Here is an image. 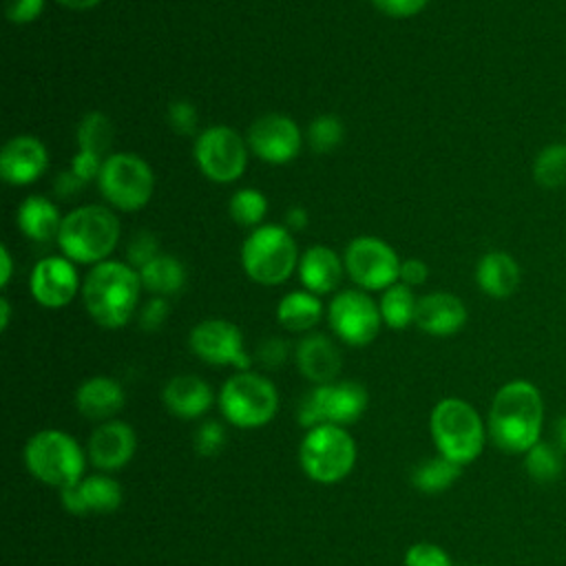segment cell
<instances>
[{
  "label": "cell",
  "instance_id": "6da1fadb",
  "mask_svg": "<svg viewBox=\"0 0 566 566\" xmlns=\"http://www.w3.org/2000/svg\"><path fill=\"white\" fill-rule=\"evenodd\" d=\"M544 402L528 380H511L497 389L489 411V436L506 453H526L539 442Z\"/></svg>",
  "mask_w": 566,
  "mask_h": 566
},
{
  "label": "cell",
  "instance_id": "7a4b0ae2",
  "mask_svg": "<svg viewBox=\"0 0 566 566\" xmlns=\"http://www.w3.org/2000/svg\"><path fill=\"white\" fill-rule=\"evenodd\" d=\"M139 272L130 265L102 261L88 272L82 285V301L97 325L117 329L130 321L139 301Z\"/></svg>",
  "mask_w": 566,
  "mask_h": 566
},
{
  "label": "cell",
  "instance_id": "3957f363",
  "mask_svg": "<svg viewBox=\"0 0 566 566\" xmlns=\"http://www.w3.org/2000/svg\"><path fill=\"white\" fill-rule=\"evenodd\" d=\"M119 221L106 206H82L62 219L57 243L75 263H102L115 250Z\"/></svg>",
  "mask_w": 566,
  "mask_h": 566
},
{
  "label": "cell",
  "instance_id": "277c9868",
  "mask_svg": "<svg viewBox=\"0 0 566 566\" xmlns=\"http://www.w3.org/2000/svg\"><path fill=\"white\" fill-rule=\"evenodd\" d=\"M431 438L440 455L460 467L473 462L484 449V424L480 413L460 398H444L431 411Z\"/></svg>",
  "mask_w": 566,
  "mask_h": 566
},
{
  "label": "cell",
  "instance_id": "5b68a950",
  "mask_svg": "<svg viewBox=\"0 0 566 566\" xmlns=\"http://www.w3.org/2000/svg\"><path fill=\"white\" fill-rule=\"evenodd\" d=\"M24 462L33 478L49 486L69 489L84 478L86 458L73 436L44 429L29 438L24 447Z\"/></svg>",
  "mask_w": 566,
  "mask_h": 566
},
{
  "label": "cell",
  "instance_id": "8992f818",
  "mask_svg": "<svg viewBox=\"0 0 566 566\" xmlns=\"http://www.w3.org/2000/svg\"><path fill=\"white\" fill-rule=\"evenodd\" d=\"M298 460L310 480L334 484L354 469L356 442L349 431L338 424H318L305 433Z\"/></svg>",
  "mask_w": 566,
  "mask_h": 566
},
{
  "label": "cell",
  "instance_id": "52a82bcc",
  "mask_svg": "<svg viewBox=\"0 0 566 566\" xmlns=\"http://www.w3.org/2000/svg\"><path fill=\"white\" fill-rule=\"evenodd\" d=\"M296 243L283 226H259L241 245L245 274L261 285H279L296 268Z\"/></svg>",
  "mask_w": 566,
  "mask_h": 566
},
{
  "label": "cell",
  "instance_id": "ba28073f",
  "mask_svg": "<svg viewBox=\"0 0 566 566\" xmlns=\"http://www.w3.org/2000/svg\"><path fill=\"white\" fill-rule=\"evenodd\" d=\"M219 407L230 424L239 429H256L274 418L279 394L265 376L239 371L223 382Z\"/></svg>",
  "mask_w": 566,
  "mask_h": 566
},
{
  "label": "cell",
  "instance_id": "9c48e42d",
  "mask_svg": "<svg viewBox=\"0 0 566 566\" xmlns=\"http://www.w3.org/2000/svg\"><path fill=\"white\" fill-rule=\"evenodd\" d=\"M102 197L117 210H142L153 197L155 177L150 166L133 153H115L104 159L97 177Z\"/></svg>",
  "mask_w": 566,
  "mask_h": 566
},
{
  "label": "cell",
  "instance_id": "30bf717a",
  "mask_svg": "<svg viewBox=\"0 0 566 566\" xmlns=\"http://www.w3.org/2000/svg\"><path fill=\"white\" fill-rule=\"evenodd\" d=\"M367 400V389L354 380L318 385L303 398L298 422L310 429L318 424H352L363 416Z\"/></svg>",
  "mask_w": 566,
  "mask_h": 566
},
{
  "label": "cell",
  "instance_id": "8fae6325",
  "mask_svg": "<svg viewBox=\"0 0 566 566\" xmlns=\"http://www.w3.org/2000/svg\"><path fill=\"white\" fill-rule=\"evenodd\" d=\"M195 159L208 179L217 184H230L245 170L248 146L234 128L212 126L197 135Z\"/></svg>",
  "mask_w": 566,
  "mask_h": 566
},
{
  "label": "cell",
  "instance_id": "7c38bea8",
  "mask_svg": "<svg viewBox=\"0 0 566 566\" xmlns=\"http://www.w3.org/2000/svg\"><path fill=\"white\" fill-rule=\"evenodd\" d=\"M345 270L363 290H387L400 279L396 250L378 237L354 239L343 256Z\"/></svg>",
  "mask_w": 566,
  "mask_h": 566
},
{
  "label": "cell",
  "instance_id": "4fadbf2b",
  "mask_svg": "<svg viewBox=\"0 0 566 566\" xmlns=\"http://www.w3.org/2000/svg\"><path fill=\"white\" fill-rule=\"evenodd\" d=\"M327 318L340 340L354 347L371 343L380 329V307L371 296L358 290H345L329 303Z\"/></svg>",
  "mask_w": 566,
  "mask_h": 566
},
{
  "label": "cell",
  "instance_id": "5bb4252c",
  "mask_svg": "<svg viewBox=\"0 0 566 566\" xmlns=\"http://www.w3.org/2000/svg\"><path fill=\"white\" fill-rule=\"evenodd\" d=\"M190 349L210 365H232L248 371L250 356L243 349V336L239 327L223 318L201 321L190 332Z\"/></svg>",
  "mask_w": 566,
  "mask_h": 566
},
{
  "label": "cell",
  "instance_id": "9a60e30c",
  "mask_svg": "<svg viewBox=\"0 0 566 566\" xmlns=\"http://www.w3.org/2000/svg\"><path fill=\"white\" fill-rule=\"evenodd\" d=\"M248 146L268 164H287L301 150V130L287 115L268 113L250 124Z\"/></svg>",
  "mask_w": 566,
  "mask_h": 566
},
{
  "label": "cell",
  "instance_id": "2e32d148",
  "mask_svg": "<svg viewBox=\"0 0 566 566\" xmlns=\"http://www.w3.org/2000/svg\"><path fill=\"white\" fill-rule=\"evenodd\" d=\"M77 272L66 256H46L35 263L29 287L33 298L44 307H64L77 292Z\"/></svg>",
  "mask_w": 566,
  "mask_h": 566
},
{
  "label": "cell",
  "instance_id": "e0dca14e",
  "mask_svg": "<svg viewBox=\"0 0 566 566\" xmlns=\"http://www.w3.org/2000/svg\"><path fill=\"white\" fill-rule=\"evenodd\" d=\"M46 164V148L33 135H18L9 139L0 153V175L13 186H24L40 179Z\"/></svg>",
  "mask_w": 566,
  "mask_h": 566
},
{
  "label": "cell",
  "instance_id": "ac0fdd59",
  "mask_svg": "<svg viewBox=\"0 0 566 566\" xmlns=\"http://www.w3.org/2000/svg\"><path fill=\"white\" fill-rule=\"evenodd\" d=\"M137 447L135 431L122 420H106L88 438V458L97 469L115 471L130 462Z\"/></svg>",
  "mask_w": 566,
  "mask_h": 566
},
{
  "label": "cell",
  "instance_id": "d6986e66",
  "mask_svg": "<svg viewBox=\"0 0 566 566\" xmlns=\"http://www.w3.org/2000/svg\"><path fill=\"white\" fill-rule=\"evenodd\" d=\"M122 504V486L106 475H88L62 489V506L73 515L113 513Z\"/></svg>",
  "mask_w": 566,
  "mask_h": 566
},
{
  "label": "cell",
  "instance_id": "ffe728a7",
  "mask_svg": "<svg viewBox=\"0 0 566 566\" xmlns=\"http://www.w3.org/2000/svg\"><path fill=\"white\" fill-rule=\"evenodd\" d=\"M413 323L431 336H451L464 327L467 307L449 292H433L418 298Z\"/></svg>",
  "mask_w": 566,
  "mask_h": 566
},
{
  "label": "cell",
  "instance_id": "44dd1931",
  "mask_svg": "<svg viewBox=\"0 0 566 566\" xmlns=\"http://www.w3.org/2000/svg\"><path fill=\"white\" fill-rule=\"evenodd\" d=\"M212 389L206 380L192 374L175 376L164 387V405L179 418H199L212 407Z\"/></svg>",
  "mask_w": 566,
  "mask_h": 566
},
{
  "label": "cell",
  "instance_id": "7402d4cb",
  "mask_svg": "<svg viewBox=\"0 0 566 566\" xmlns=\"http://www.w3.org/2000/svg\"><path fill=\"white\" fill-rule=\"evenodd\" d=\"M296 365L305 378L327 385L340 371V352L327 336L310 334L296 345Z\"/></svg>",
  "mask_w": 566,
  "mask_h": 566
},
{
  "label": "cell",
  "instance_id": "603a6c76",
  "mask_svg": "<svg viewBox=\"0 0 566 566\" xmlns=\"http://www.w3.org/2000/svg\"><path fill=\"white\" fill-rule=\"evenodd\" d=\"M124 389L108 376H95L77 387V411L88 420H108L124 407Z\"/></svg>",
  "mask_w": 566,
  "mask_h": 566
},
{
  "label": "cell",
  "instance_id": "cb8c5ba5",
  "mask_svg": "<svg viewBox=\"0 0 566 566\" xmlns=\"http://www.w3.org/2000/svg\"><path fill=\"white\" fill-rule=\"evenodd\" d=\"M345 263H340L338 254L327 245L310 248L298 261V279L312 294H329L343 276Z\"/></svg>",
  "mask_w": 566,
  "mask_h": 566
},
{
  "label": "cell",
  "instance_id": "d4e9b609",
  "mask_svg": "<svg viewBox=\"0 0 566 566\" xmlns=\"http://www.w3.org/2000/svg\"><path fill=\"white\" fill-rule=\"evenodd\" d=\"M475 279L484 294L506 298L520 285V268L506 252H486L478 263Z\"/></svg>",
  "mask_w": 566,
  "mask_h": 566
},
{
  "label": "cell",
  "instance_id": "484cf974",
  "mask_svg": "<svg viewBox=\"0 0 566 566\" xmlns=\"http://www.w3.org/2000/svg\"><path fill=\"white\" fill-rule=\"evenodd\" d=\"M18 226L33 241H49L57 237L62 219L57 208L42 195H29L18 208Z\"/></svg>",
  "mask_w": 566,
  "mask_h": 566
},
{
  "label": "cell",
  "instance_id": "4316f807",
  "mask_svg": "<svg viewBox=\"0 0 566 566\" xmlns=\"http://www.w3.org/2000/svg\"><path fill=\"white\" fill-rule=\"evenodd\" d=\"M323 305L312 292H290L276 305L279 323L290 332H305L314 327L321 318Z\"/></svg>",
  "mask_w": 566,
  "mask_h": 566
},
{
  "label": "cell",
  "instance_id": "83f0119b",
  "mask_svg": "<svg viewBox=\"0 0 566 566\" xmlns=\"http://www.w3.org/2000/svg\"><path fill=\"white\" fill-rule=\"evenodd\" d=\"M139 279L148 292L157 296H170L184 287L186 270L175 256L159 254L139 270Z\"/></svg>",
  "mask_w": 566,
  "mask_h": 566
},
{
  "label": "cell",
  "instance_id": "f1b7e54d",
  "mask_svg": "<svg viewBox=\"0 0 566 566\" xmlns=\"http://www.w3.org/2000/svg\"><path fill=\"white\" fill-rule=\"evenodd\" d=\"M460 473L462 467L458 462L438 453L436 458H429L413 469L411 482L422 493H440L449 489L460 478Z\"/></svg>",
  "mask_w": 566,
  "mask_h": 566
},
{
  "label": "cell",
  "instance_id": "f546056e",
  "mask_svg": "<svg viewBox=\"0 0 566 566\" xmlns=\"http://www.w3.org/2000/svg\"><path fill=\"white\" fill-rule=\"evenodd\" d=\"M416 296L413 292L409 290V285L405 283H394L391 287H387L382 292V298H380V316L382 321L394 327V329H402L407 327L409 323H413L416 318Z\"/></svg>",
  "mask_w": 566,
  "mask_h": 566
},
{
  "label": "cell",
  "instance_id": "4dcf8cb0",
  "mask_svg": "<svg viewBox=\"0 0 566 566\" xmlns=\"http://www.w3.org/2000/svg\"><path fill=\"white\" fill-rule=\"evenodd\" d=\"M113 122L99 111H91L77 124V146L80 150L104 157L113 144Z\"/></svg>",
  "mask_w": 566,
  "mask_h": 566
},
{
  "label": "cell",
  "instance_id": "1f68e13d",
  "mask_svg": "<svg viewBox=\"0 0 566 566\" xmlns=\"http://www.w3.org/2000/svg\"><path fill=\"white\" fill-rule=\"evenodd\" d=\"M526 473L539 482V484H551L562 475L564 462H562V451L557 449V444L551 442H537L526 451V460H524Z\"/></svg>",
  "mask_w": 566,
  "mask_h": 566
},
{
  "label": "cell",
  "instance_id": "d6a6232c",
  "mask_svg": "<svg viewBox=\"0 0 566 566\" xmlns=\"http://www.w3.org/2000/svg\"><path fill=\"white\" fill-rule=\"evenodd\" d=\"M533 177L544 188L566 186V144L546 146L533 164Z\"/></svg>",
  "mask_w": 566,
  "mask_h": 566
},
{
  "label": "cell",
  "instance_id": "836d02e7",
  "mask_svg": "<svg viewBox=\"0 0 566 566\" xmlns=\"http://www.w3.org/2000/svg\"><path fill=\"white\" fill-rule=\"evenodd\" d=\"M268 212V199L254 188H241L230 199V217L239 226H259Z\"/></svg>",
  "mask_w": 566,
  "mask_h": 566
},
{
  "label": "cell",
  "instance_id": "e575fe53",
  "mask_svg": "<svg viewBox=\"0 0 566 566\" xmlns=\"http://www.w3.org/2000/svg\"><path fill=\"white\" fill-rule=\"evenodd\" d=\"M345 126L336 115H318L307 128V142L314 153H332L343 144Z\"/></svg>",
  "mask_w": 566,
  "mask_h": 566
},
{
  "label": "cell",
  "instance_id": "d590c367",
  "mask_svg": "<svg viewBox=\"0 0 566 566\" xmlns=\"http://www.w3.org/2000/svg\"><path fill=\"white\" fill-rule=\"evenodd\" d=\"M405 566H453V562L438 544L418 542L407 548Z\"/></svg>",
  "mask_w": 566,
  "mask_h": 566
},
{
  "label": "cell",
  "instance_id": "8d00e7d4",
  "mask_svg": "<svg viewBox=\"0 0 566 566\" xmlns=\"http://www.w3.org/2000/svg\"><path fill=\"white\" fill-rule=\"evenodd\" d=\"M197 108L186 99H175L168 106V124L177 135H192L197 130Z\"/></svg>",
  "mask_w": 566,
  "mask_h": 566
},
{
  "label": "cell",
  "instance_id": "74e56055",
  "mask_svg": "<svg viewBox=\"0 0 566 566\" xmlns=\"http://www.w3.org/2000/svg\"><path fill=\"white\" fill-rule=\"evenodd\" d=\"M155 256H159V245H157V237L148 230H142L133 237V241L128 243V261L133 265H137L139 270L150 263Z\"/></svg>",
  "mask_w": 566,
  "mask_h": 566
},
{
  "label": "cell",
  "instance_id": "f35d334b",
  "mask_svg": "<svg viewBox=\"0 0 566 566\" xmlns=\"http://www.w3.org/2000/svg\"><path fill=\"white\" fill-rule=\"evenodd\" d=\"M223 440H226L223 427L219 422H214V420H208L195 433V449L201 455H217L221 451V447H223Z\"/></svg>",
  "mask_w": 566,
  "mask_h": 566
},
{
  "label": "cell",
  "instance_id": "ab89813d",
  "mask_svg": "<svg viewBox=\"0 0 566 566\" xmlns=\"http://www.w3.org/2000/svg\"><path fill=\"white\" fill-rule=\"evenodd\" d=\"M44 9V0H4V13L15 24L33 22Z\"/></svg>",
  "mask_w": 566,
  "mask_h": 566
},
{
  "label": "cell",
  "instance_id": "60d3db41",
  "mask_svg": "<svg viewBox=\"0 0 566 566\" xmlns=\"http://www.w3.org/2000/svg\"><path fill=\"white\" fill-rule=\"evenodd\" d=\"M102 166H104V157H97V155L86 153V150H80V153H75V157L71 161V172L86 184V181L99 177Z\"/></svg>",
  "mask_w": 566,
  "mask_h": 566
},
{
  "label": "cell",
  "instance_id": "b9f144b4",
  "mask_svg": "<svg viewBox=\"0 0 566 566\" xmlns=\"http://www.w3.org/2000/svg\"><path fill=\"white\" fill-rule=\"evenodd\" d=\"M168 318V303L164 296H155L150 298L142 312H139V325L146 329V332H155L164 325V321Z\"/></svg>",
  "mask_w": 566,
  "mask_h": 566
},
{
  "label": "cell",
  "instance_id": "7bdbcfd3",
  "mask_svg": "<svg viewBox=\"0 0 566 566\" xmlns=\"http://www.w3.org/2000/svg\"><path fill=\"white\" fill-rule=\"evenodd\" d=\"M374 7L391 18H411L420 13L427 4V0H371Z\"/></svg>",
  "mask_w": 566,
  "mask_h": 566
},
{
  "label": "cell",
  "instance_id": "ee69618b",
  "mask_svg": "<svg viewBox=\"0 0 566 566\" xmlns=\"http://www.w3.org/2000/svg\"><path fill=\"white\" fill-rule=\"evenodd\" d=\"M259 360L268 367H276L285 360L287 356V343L281 340V338H268L265 343L259 345Z\"/></svg>",
  "mask_w": 566,
  "mask_h": 566
},
{
  "label": "cell",
  "instance_id": "f6af8a7d",
  "mask_svg": "<svg viewBox=\"0 0 566 566\" xmlns=\"http://www.w3.org/2000/svg\"><path fill=\"white\" fill-rule=\"evenodd\" d=\"M427 274H429V268L420 259H407L400 263V281L409 287L422 285L427 281Z\"/></svg>",
  "mask_w": 566,
  "mask_h": 566
},
{
  "label": "cell",
  "instance_id": "bcb514c9",
  "mask_svg": "<svg viewBox=\"0 0 566 566\" xmlns=\"http://www.w3.org/2000/svg\"><path fill=\"white\" fill-rule=\"evenodd\" d=\"M82 186H84V181H82L80 177H75V175L69 170V172H62V175L57 177V186H55V190H57V195L69 197V195L80 192V190H82Z\"/></svg>",
  "mask_w": 566,
  "mask_h": 566
},
{
  "label": "cell",
  "instance_id": "7dc6e473",
  "mask_svg": "<svg viewBox=\"0 0 566 566\" xmlns=\"http://www.w3.org/2000/svg\"><path fill=\"white\" fill-rule=\"evenodd\" d=\"M307 226V212L301 206H294L287 210V228L301 230Z\"/></svg>",
  "mask_w": 566,
  "mask_h": 566
},
{
  "label": "cell",
  "instance_id": "c3c4849f",
  "mask_svg": "<svg viewBox=\"0 0 566 566\" xmlns=\"http://www.w3.org/2000/svg\"><path fill=\"white\" fill-rule=\"evenodd\" d=\"M0 261H2L0 285L7 287V283H9V279H11V272H13V263H11V254H9V248H7V245H0Z\"/></svg>",
  "mask_w": 566,
  "mask_h": 566
},
{
  "label": "cell",
  "instance_id": "681fc988",
  "mask_svg": "<svg viewBox=\"0 0 566 566\" xmlns=\"http://www.w3.org/2000/svg\"><path fill=\"white\" fill-rule=\"evenodd\" d=\"M555 440H557V449L562 453H566V416H562L557 422H555Z\"/></svg>",
  "mask_w": 566,
  "mask_h": 566
},
{
  "label": "cell",
  "instance_id": "f907efd6",
  "mask_svg": "<svg viewBox=\"0 0 566 566\" xmlns=\"http://www.w3.org/2000/svg\"><path fill=\"white\" fill-rule=\"evenodd\" d=\"M57 2L73 11H86V9H93L95 4H99V0H57Z\"/></svg>",
  "mask_w": 566,
  "mask_h": 566
},
{
  "label": "cell",
  "instance_id": "816d5d0a",
  "mask_svg": "<svg viewBox=\"0 0 566 566\" xmlns=\"http://www.w3.org/2000/svg\"><path fill=\"white\" fill-rule=\"evenodd\" d=\"M0 316H2L0 329H7L9 327V316H11V305H9L7 298H0Z\"/></svg>",
  "mask_w": 566,
  "mask_h": 566
}]
</instances>
